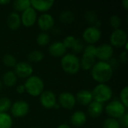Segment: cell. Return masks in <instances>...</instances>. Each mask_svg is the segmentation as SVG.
<instances>
[{"label":"cell","instance_id":"1","mask_svg":"<svg viewBox=\"0 0 128 128\" xmlns=\"http://www.w3.org/2000/svg\"><path fill=\"white\" fill-rule=\"evenodd\" d=\"M91 74L94 80L98 83H106L113 75V68L108 62L98 61L91 69Z\"/></svg>","mask_w":128,"mask_h":128},{"label":"cell","instance_id":"2","mask_svg":"<svg viewBox=\"0 0 128 128\" xmlns=\"http://www.w3.org/2000/svg\"><path fill=\"white\" fill-rule=\"evenodd\" d=\"M61 66L64 72L76 74L80 69V59L74 53H66L61 58Z\"/></svg>","mask_w":128,"mask_h":128},{"label":"cell","instance_id":"3","mask_svg":"<svg viewBox=\"0 0 128 128\" xmlns=\"http://www.w3.org/2000/svg\"><path fill=\"white\" fill-rule=\"evenodd\" d=\"M24 86L26 92L32 97L40 96L44 91V82L43 80L37 75H32L27 78Z\"/></svg>","mask_w":128,"mask_h":128},{"label":"cell","instance_id":"4","mask_svg":"<svg viewBox=\"0 0 128 128\" xmlns=\"http://www.w3.org/2000/svg\"><path fill=\"white\" fill-rule=\"evenodd\" d=\"M93 100L104 104L110 100L113 95L112 88L106 83L98 84L92 92Z\"/></svg>","mask_w":128,"mask_h":128},{"label":"cell","instance_id":"5","mask_svg":"<svg viewBox=\"0 0 128 128\" xmlns=\"http://www.w3.org/2000/svg\"><path fill=\"white\" fill-rule=\"evenodd\" d=\"M105 111L110 118L119 119L127 112V108L122 104L120 100H114L109 102L106 107Z\"/></svg>","mask_w":128,"mask_h":128},{"label":"cell","instance_id":"6","mask_svg":"<svg viewBox=\"0 0 128 128\" xmlns=\"http://www.w3.org/2000/svg\"><path fill=\"white\" fill-rule=\"evenodd\" d=\"M110 45L116 47H123L128 42V34L122 28L114 29L110 37Z\"/></svg>","mask_w":128,"mask_h":128},{"label":"cell","instance_id":"7","mask_svg":"<svg viewBox=\"0 0 128 128\" xmlns=\"http://www.w3.org/2000/svg\"><path fill=\"white\" fill-rule=\"evenodd\" d=\"M101 38V31L94 26H90L82 32V38L88 44H94Z\"/></svg>","mask_w":128,"mask_h":128},{"label":"cell","instance_id":"8","mask_svg":"<svg viewBox=\"0 0 128 128\" xmlns=\"http://www.w3.org/2000/svg\"><path fill=\"white\" fill-rule=\"evenodd\" d=\"M10 112L16 118H22L26 116L29 112V104L27 101L19 100L11 104Z\"/></svg>","mask_w":128,"mask_h":128},{"label":"cell","instance_id":"9","mask_svg":"<svg viewBox=\"0 0 128 128\" xmlns=\"http://www.w3.org/2000/svg\"><path fill=\"white\" fill-rule=\"evenodd\" d=\"M113 47L109 44H103L97 46L96 58L102 62H109L113 56Z\"/></svg>","mask_w":128,"mask_h":128},{"label":"cell","instance_id":"10","mask_svg":"<svg viewBox=\"0 0 128 128\" xmlns=\"http://www.w3.org/2000/svg\"><path fill=\"white\" fill-rule=\"evenodd\" d=\"M40 102L43 107L45 109L54 108L55 105L57 104V99L55 93L50 90L44 91L40 95Z\"/></svg>","mask_w":128,"mask_h":128},{"label":"cell","instance_id":"11","mask_svg":"<svg viewBox=\"0 0 128 128\" xmlns=\"http://www.w3.org/2000/svg\"><path fill=\"white\" fill-rule=\"evenodd\" d=\"M20 18L21 24H22L26 27H31L38 20L37 11L32 7H29L22 12Z\"/></svg>","mask_w":128,"mask_h":128},{"label":"cell","instance_id":"12","mask_svg":"<svg viewBox=\"0 0 128 128\" xmlns=\"http://www.w3.org/2000/svg\"><path fill=\"white\" fill-rule=\"evenodd\" d=\"M14 72L17 77L27 79L32 75L33 68L27 62H20L16 64Z\"/></svg>","mask_w":128,"mask_h":128},{"label":"cell","instance_id":"13","mask_svg":"<svg viewBox=\"0 0 128 128\" xmlns=\"http://www.w3.org/2000/svg\"><path fill=\"white\" fill-rule=\"evenodd\" d=\"M58 104L65 110H72L76 104V98L74 94L70 92H64L59 94L58 96Z\"/></svg>","mask_w":128,"mask_h":128},{"label":"cell","instance_id":"14","mask_svg":"<svg viewBox=\"0 0 128 128\" xmlns=\"http://www.w3.org/2000/svg\"><path fill=\"white\" fill-rule=\"evenodd\" d=\"M39 28L43 32H47L52 28L55 24V20L53 16L49 13H44L39 16L37 20Z\"/></svg>","mask_w":128,"mask_h":128},{"label":"cell","instance_id":"15","mask_svg":"<svg viewBox=\"0 0 128 128\" xmlns=\"http://www.w3.org/2000/svg\"><path fill=\"white\" fill-rule=\"evenodd\" d=\"M50 54L55 57H62L67 52V48L63 44L62 41H54L48 47Z\"/></svg>","mask_w":128,"mask_h":128},{"label":"cell","instance_id":"16","mask_svg":"<svg viewBox=\"0 0 128 128\" xmlns=\"http://www.w3.org/2000/svg\"><path fill=\"white\" fill-rule=\"evenodd\" d=\"M54 3L55 2L53 0H32L31 7H32L35 10L46 12L52 7Z\"/></svg>","mask_w":128,"mask_h":128},{"label":"cell","instance_id":"17","mask_svg":"<svg viewBox=\"0 0 128 128\" xmlns=\"http://www.w3.org/2000/svg\"><path fill=\"white\" fill-rule=\"evenodd\" d=\"M75 98L76 102H78L79 104L83 106L88 105L93 100L92 92L86 89H82L79 91L76 94Z\"/></svg>","mask_w":128,"mask_h":128},{"label":"cell","instance_id":"18","mask_svg":"<svg viewBox=\"0 0 128 128\" xmlns=\"http://www.w3.org/2000/svg\"><path fill=\"white\" fill-rule=\"evenodd\" d=\"M87 121L86 115L84 112L78 110L74 112L70 117V123L73 126L80 128L83 126Z\"/></svg>","mask_w":128,"mask_h":128},{"label":"cell","instance_id":"19","mask_svg":"<svg viewBox=\"0 0 128 128\" xmlns=\"http://www.w3.org/2000/svg\"><path fill=\"white\" fill-rule=\"evenodd\" d=\"M21 25V18L19 13L10 12L7 18V26L11 30H16Z\"/></svg>","mask_w":128,"mask_h":128},{"label":"cell","instance_id":"20","mask_svg":"<svg viewBox=\"0 0 128 128\" xmlns=\"http://www.w3.org/2000/svg\"><path fill=\"white\" fill-rule=\"evenodd\" d=\"M104 111V104L95 100H92L88 105V112L92 118L99 117Z\"/></svg>","mask_w":128,"mask_h":128},{"label":"cell","instance_id":"21","mask_svg":"<svg viewBox=\"0 0 128 128\" xmlns=\"http://www.w3.org/2000/svg\"><path fill=\"white\" fill-rule=\"evenodd\" d=\"M95 56L83 53L80 59V68H82L85 70H91L95 64Z\"/></svg>","mask_w":128,"mask_h":128},{"label":"cell","instance_id":"22","mask_svg":"<svg viewBox=\"0 0 128 128\" xmlns=\"http://www.w3.org/2000/svg\"><path fill=\"white\" fill-rule=\"evenodd\" d=\"M17 81V76L15 73L12 70L6 71L2 76V82L4 86L8 87L14 86Z\"/></svg>","mask_w":128,"mask_h":128},{"label":"cell","instance_id":"23","mask_svg":"<svg viewBox=\"0 0 128 128\" xmlns=\"http://www.w3.org/2000/svg\"><path fill=\"white\" fill-rule=\"evenodd\" d=\"M31 7L30 0H16L13 2V8L16 12H22Z\"/></svg>","mask_w":128,"mask_h":128},{"label":"cell","instance_id":"24","mask_svg":"<svg viewBox=\"0 0 128 128\" xmlns=\"http://www.w3.org/2000/svg\"><path fill=\"white\" fill-rule=\"evenodd\" d=\"M59 20L64 24H66V25L70 24L74 21L75 15L71 10H63L62 12H61V14L59 15Z\"/></svg>","mask_w":128,"mask_h":128},{"label":"cell","instance_id":"25","mask_svg":"<svg viewBox=\"0 0 128 128\" xmlns=\"http://www.w3.org/2000/svg\"><path fill=\"white\" fill-rule=\"evenodd\" d=\"M13 126V119L7 112L0 113V128H11Z\"/></svg>","mask_w":128,"mask_h":128},{"label":"cell","instance_id":"26","mask_svg":"<svg viewBox=\"0 0 128 128\" xmlns=\"http://www.w3.org/2000/svg\"><path fill=\"white\" fill-rule=\"evenodd\" d=\"M44 58V54L42 51L35 50L30 52L28 55V59L32 62H41Z\"/></svg>","mask_w":128,"mask_h":128},{"label":"cell","instance_id":"27","mask_svg":"<svg viewBox=\"0 0 128 128\" xmlns=\"http://www.w3.org/2000/svg\"><path fill=\"white\" fill-rule=\"evenodd\" d=\"M50 36L46 32H42L39 33L36 38L37 44L40 46H45L48 44L50 43Z\"/></svg>","mask_w":128,"mask_h":128},{"label":"cell","instance_id":"28","mask_svg":"<svg viewBox=\"0 0 128 128\" xmlns=\"http://www.w3.org/2000/svg\"><path fill=\"white\" fill-rule=\"evenodd\" d=\"M2 62L4 63V64L8 68H14L16 62V58L11 55V54H4L2 57Z\"/></svg>","mask_w":128,"mask_h":128},{"label":"cell","instance_id":"29","mask_svg":"<svg viewBox=\"0 0 128 128\" xmlns=\"http://www.w3.org/2000/svg\"><path fill=\"white\" fill-rule=\"evenodd\" d=\"M11 100L8 98H0V113L7 112L11 106Z\"/></svg>","mask_w":128,"mask_h":128},{"label":"cell","instance_id":"30","mask_svg":"<svg viewBox=\"0 0 128 128\" xmlns=\"http://www.w3.org/2000/svg\"><path fill=\"white\" fill-rule=\"evenodd\" d=\"M84 17H85V20L90 24H94L98 20V14H96L95 11H94L92 10H87L85 13Z\"/></svg>","mask_w":128,"mask_h":128},{"label":"cell","instance_id":"31","mask_svg":"<svg viewBox=\"0 0 128 128\" xmlns=\"http://www.w3.org/2000/svg\"><path fill=\"white\" fill-rule=\"evenodd\" d=\"M103 128H121L118 120L108 118L103 123Z\"/></svg>","mask_w":128,"mask_h":128},{"label":"cell","instance_id":"32","mask_svg":"<svg viewBox=\"0 0 128 128\" xmlns=\"http://www.w3.org/2000/svg\"><path fill=\"white\" fill-rule=\"evenodd\" d=\"M120 101L122 103V104L128 109V87L125 86L124 87L119 94Z\"/></svg>","mask_w":128,"mask_h":128},{"label":"cell","instance_id":"33","mask_svg":"<svg viewBox=\"0 0 128 128\" xmlns=\"http://www.w3.org/2000/svg\"><path fill=\"white\" fill-rule=\"evenodd\" d=\"M110 24L114 29L119 28V27L122 24L121 17L117 14H114V15L111 16L110 18Z\"/></svg>","mask_w":128,"mask_h":128},{"label":"cell","instance_id":"34","mask_svg":"<svg viewBox=\"0 0 128 128\" xmlns=\"http://www.w3.org/2000/svg\"><path fill=\"white\" fill-rule=\"evenodd\" d=\"M84 47H85V46H84L83 43H82L80 39L76 38V41H75L74 46H72L71 50H73L74 54L76 55V54H79V53L83 52Z\"/></svg>","mask_w":128,"mask_h":128},{"label":"cell","instance_id":"35","mask_svg":"<svg viewBox=\"0 0 128 128\" xmlns=\"http://www.w3.org/2000/svg\"><path fill=\"white\" fill-rule=\"evenodd\" d=\"M76 38L73 36V35H68V36H66L64 38V40L62 41L63 44L64 45V46L68 49V48H72V46H74L75 41H76Z\"/></svg>","mask_w":128,"mask_h":128},{"label":"cell","instance_id":"36","mask_svg":"<svg viewBox=\"0 0 128 128\" xmlns=\"http://www.w3.org/2000/svg\"><path fill=\"white\" fill-rule=\"evenodd\" d=\"M96 50H97V46H95L94 44H88L84 47L83 53L94 56L96 57Z\"/></svg>","mask_w":128,"mask_h":128},{"label":"cell","instance_id":"37","mask_svg":"<svg viewBox=\"0 0 128 128\" xmlns=\"http://www.w3.org/2000/svg\"><path fill=\"white\" fill-rule=\"evenodd\" d=\"M121 128H128V113L126 112L122 117H121L118 120Z\"/></svg>","mask_w":128,"mask_h":128},{"label":"cell","instance_id":"38","mask_svg":"<svg viewBox=\"0 0 128 128\" xmlns=\"http://www.w3.org/2000/svg\"><path fill=\"white\" fill-rule=\"evenodd\" d=\"M119 60L122 63H126L128 60V51H122L119 56Z\"/></svg>","mask_w":128,"mask_h":128},{"label":"cell","instance_id":"39","mask_svg":"<svg viewBox=\"0 0 128 128\" xmlns=\"http://www.w3.org/2000/svg\"><path fill=\"white\" fill-rule=\"evenodd\" d=\"M16 92H17L19 94H22V93H23L24 92H26L24 85H18V86H16Z\"/></svg>","mask_w":128,"mask_h":128},{"label":"cell","instance_id":"40","mask_svg":"<svg viewBox=\"0 0 128 128\" xmlns=\"http://www.w3.org/2000/svg\"><path fill=\"white\" fill-rule=\"evenodd\" d=\"M122 4L124 9H128V0H123L122 2Z\"/></svg>","mask_w":128,"mask_h":128},{"label":"cell","instance_id":"41","mask_svg":"<svg viewBox=\"0 0 128 128\" xmlns=\"http://www.w3.org/2000/svg\"><path fill=\"white\" fill-rule=\"evenodd\" d=\"M57 128H70V127L67 124H62L58 125Z\"/></svg>","mask_w":128,"mask_h":128},{"label":"cell","instance_id":"42","mask_svg":"<svg viewBox=\"0 0 128 128\" xmlns=\"http://www.w3.org/2000/svg\"><path fill=\"white\" fill-rule=\"evenodd\" d=\"M8 3H10V0H0L1 4H7Z\"/></svg>","mask_w":128,"mask_h":128},{"label":"cell","instance_id":"43","mask_svg":"<svg viewBox=\"0 0 128 128\" xmlns=\"http://www.w3.org/2000/svg\"><path fill=\"white\" fill-rule=\"evenodd\" d=\"M2 82H1V80H0V91H1V89H2Z\"/></svg>","mask_w":128,"mask_h":128},{"label":"cell","instance_id":"44","mask_svg":"<svg viewBox=\"0 0 128 128\" xmlns=\"http://www.w3.org/2000/svg\"></svg>","mask_w":128,"mask_h":128}]
</instances>
